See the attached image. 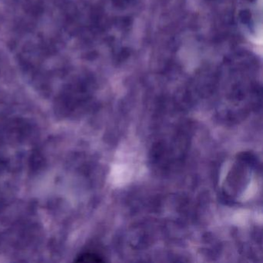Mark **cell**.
I'll return each mask as SVG.
<instances>
[{
    "label": "cell",
    "mask_w": 263,
    "mask_h": 263,
    "mask_svg": "<svg viewBox=\"0 0 263 263\" xmlns=\"http://www.w3.org/2000/svg\"><path fill=\"white\" fill-rule=\"evenodd\" d=\"M102 261L103 260L101 259L99 255L95 253H90V252L81 254L76 259V261H78V262H81V261H85V262H87H87H89V261H92V262L97 261V262H98V261Z\"/></svg>",
    "instance_id": "obj_1"
}]
</instances>
